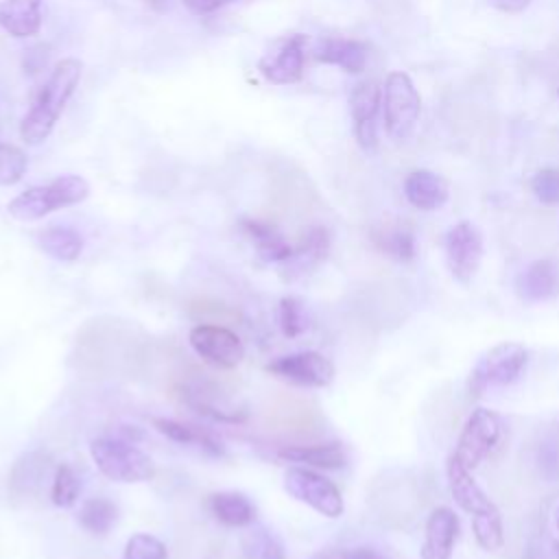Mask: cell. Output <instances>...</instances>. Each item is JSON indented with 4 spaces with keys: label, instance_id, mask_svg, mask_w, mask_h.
<instances>
[{
    "label": "cell",
    "instance_id": "1",
    "mask_svg": "<svg viewBox=\"0 0 559 559\" xmlns=\"http://www.w3.org/2000/svg\"><path fill=\"white\" fill-rule=\"evenodd\" d=\"M83 66L74 57L61 59L37 92L31 109L20 122V138L26 144H41L55 129L61 111L79 87Z\"/></svg>",
    "mask_w": 559,
    "mask_h": 559
},
{
    "label": "cell",
    "instance_id": "2",
    "mask_svg": "<svg viewBox=\"0 0 559 559\" xmlns=\"http://www.w3.org/2000/svg\"><path fill=\"white\" fill-rule=\"evenodd\" d=\"M90 197V183L81 175H59L44 186H31L7 205V212L22 223L39 221L50 212L76 205Z\"/></svg>",
    "mask_w": 559,
    "mask_h": 559
},
{
    "label": "cell",
    "instance_id": "3",
    "mask_svg": "<svg viewBox=\"0 0 559 559\" xmlns=\"http://www.w3.org/2000/svg\"><path fill=\"white\" fill-rule=\"evenodd\" d=\"M92 461L98 472L116 483H142L155 476V463L133 441L124 437H96L90 443Z\"/></svg>",
    "mask_w": 559,
    "mask_h": 559
},
{
    "label": "cell",
    "instance_id": "4",
    "mask_svg": "<svg viewBox=\"0 0 559 559\" xmlns=\"http://www.w3.org/2000/svg\"><path fill=\"white\" fill-rule=\"evenodd\" d=\"M528 352L522 343L504 341L487 349L469 373V391L483 395L485 391L513 384L526 369Z\"/></svg>",
    "mask_w": 559,
    "mask_h": 559
},
{
    "label": "cell",
    "instance_id": "5",
    "mask_svg": "<svg viewBox=\"0 0 559 559\" xmlns=\"http://www.w3.org/2000/svg\"><path fill=\"white\" fill-rule=\"evenodd\" d=\"M384 129L391 140H406L419 118L421 98L406 72H391L382 85Z\"/></svg>",
    "mask_w": 559,
    "mask_h": 559
},
{
    "label": "cell",
    "instance_id": "6",
    "mask_svg": "<svg viewBox=\"0 0 559 559\" xmlns=\"http://www.w3.org/2000/svg\"><path fill=\"white\" fill-rule=\"evenodd\" d=\"M500 437H502V419L493 411L478 406L472 411V415L463 424V430L459 435L452 456L463 467L474 472L496 450Z\"/></svg>",
    "mask_w": 559,
    "mask_h": 559
},
{
    "label": "cell",
    "instance_id": "7",
    "mask_svg": "<svg viewBox=\"0 0 559 559\" xmlns=\"http://www.w3.org/2000/svg\"><path fill=\"white\" fill-rule=\"evenodd\" d=\"M284 489L288 496L325 518H338L345 509L338 487L323 474L308 467H288L284 474Z\"/></svg>",
    "mask_w": 559,
    "mask_h": 559
},
{
    "label": "cell",
    "instance_id": "8",
    "mask_svg": "<svg viewBox=\"0 0 559 559\" xmlns=\"http://www.w3.org/2000/svg\"><path fill=\"white\" fill-rule=\"evenodd\" d=\"M192 349L218 369H234L245 358V345L236 332L214 323H199L188 336Z\"/></svg>",
    "mask_w": 559,
    "mask_h": 559
},
{
    "label": "cell",
    "instance_id": "9",
    "mask_svg": "<svg viewBox=\"0 0 559 559\" xmlns=\"http://www.w3.org/2000/svg\"><path fill=\"white\" fill-rule=\"evenodd\" d=\"M304 63H306V37L286 35L275 39L269 46V50L258 61V70L269 83L290 85L301 81Z\"/></svg>",
    "mask_w": 559,
    "mask_h": 559
},
{
    "label": "cell",
    "instance_id": "10",
    "mask_svg": "<svg viewBox=\"0 0 559 559\" xmlns=\"http://www.w3.org/2000/svg\"><path fill=\"white\" fill-rule=\"evenodd\" d=\"M483 260V236L469 221L452 225L445 234V264L452 277L469 284Z\"/></svg>",
    "mask_w": 559,
    "mask_h": 559
},
{
    "label": "cell",
    "instance_id": "11",
    "mask_svg": "<svg viewBox=\"0 0 559 559\" xmlns=\"http://www.w3.org/2000/svg\"><path fill=\"white\" fill-rule=\"evenodd\" d=\"M266 371L297 386L323 389L334 380V365L319 352H297L280 356L266 365Z\"/></svg>",
    "mask_w": 559,
    "mask_h": 559
},
{
    "label": "cell",
    "instance_id": "12",
    "mask_svg": "<svg viewBox=\"0 0 559 559\" xmlns=\"http://www.w3.org/2000/svg\"><path fill=\"white\" fill-rule=\"evenodd\" d=\"M382 105V87L378 81H362L354 85L349 94V114L354 122V138L358 146L367 153L376 151L378 146V131L376 120Z\"/></svg>",
    "mask_w": 559,
    "mask_h": 559
},
{
    "label": "cell",
    "instance_id": "13",
    "mask_svg": "<svg viewBox=\"0 0 559 559\" xmlns=\"http://www.w3.org/2000/svg\"><path fill=\"white\" fill-rule=\"evenodd\" d=\"M459 537V515L450 507H437L424 528L421 559H450Z\"/></svg>",
    "mask_w": 559,
    "mask_h": 559
},
{
    "label": "cell",
    "instance_id": "14",
    "mask_svg": "<svg viewBox=\"0 0 559 559\" xmlns=\"http://www.w3.org/2000/svg\"><path fill=\"white\" fill-rule=\"evenodd\" d=\"M445 474H448V487H450V493H452L454 502L463 511H467L472 518L485 515V513H491V511L498 509L493 504V500L474 480L472 472L467 467H463L454 456L448 459Z\"/></svg>",
    "mask_w": 559,
    "mask_h": 559
},
{
    "label": "cell",
    "instance_id": "15",
    "mask_svg": "<svg viewBox=\"0 0 559 559\" xmlns=\"http://www.w3.org/2000/svg\"><path fill=\"white\" fill-rule=\"evenodd\" d=\"M404 194L413 207L421 212H432L445 205L450 197V186L441 175L419 168L408 173L404 181Z\"/></svg>",
    "mask_w": 559,
    "mask_h": 559
},
{
    "label": "cell",
    "instance_id": "16",
    "mask_svg": "<svg viewBox=\"0 0 559 559\" xmlns=\"http://www.w3.org/2000/svg\"><path fill=\"white\" fill-rule=\"evenodd\" d=\"M367 46L358 39L325 37L314 48V59L328 66H336L349 74H358L367 66Z\"/></svg>",
    "mask_w": 559,
    "mask_h": 559
},
{
    "label": "cell",
    "instance_id": "17",
    "mask_svg": "<svg viewBox=\"0 0 559 559\" xmlns=\"http://www.w3.org/2000/svg\"><path fill=\"white\" fill-rule=\"evenodd\" d=\"M515 290L524 301H546L559 293V273L552 260L531 262L515 280Z\"/></svg>",
    "mask_w": 559,
    "mask_h": 559
},
{
    "label": "cell",
    "instance_id": "18",
    "mask_svg": "<svg viewBox=\"0 0 559 559\" xmlns=\"http://www.w3.org/2000/svg\"><path fill=\"white\" fill-rule=\"evenodd\" d=\"M240 229L253 242L258 255L264 262L284 264L290 258L293 245L282 236V231L275 225L264 223V221H255V218H242Z\"/></svg>",
    "mask_w": 559,
    "mask_h": 559
},
{
    "label": "cell",
    "instance_id": "19",
    "mask_svg": "<svg viewBox=\"0 0 559 559\" xmlns=\"http://www.w3.org/2000/svg\"><path fill=\"white\" fill-rule=\"evenodd\" d=\"M328 251H330L328 229L321 225H312L301 234L299 242L293 247V253L284 264L290 271V275H304L317 269L328 258Z\"/></svg>",
    "mask_w": 559,
    "mask_h": 559
},
{
    "label": "cell",
    "instance_id": "20",
    "mask_svg": "<svg viewBox=\"0 0 559 559\" xmlns=\"http://www.w3.org/2000/svg\"><path fill=\"white\" fill-rule=\"evenodd\" d=\"M0 28L11 37H33L41 28V0H0Z\"/></svg>",
    "mask_w": 559,
    "mask_h": 559
},
{
    "label": "cell",
    "instance_id": "21",
    "mask_svg": "<svg viewBox=\"0 0 559 559\" xmlns=\"http://www.w3.org/2000/svg\"><path fill=\"white\" fill-rule=\"evenodd\" d=\"M207 511L212 518L229 528H242L253 524L255 507L253 502L240 491H216L210 493L205 500Z\"/></svg>",
    "mask_w": 559,
    "mask_h": 559
},
{
    "label": "cell",
    "instance_id": "22",
    "mask_svg": "<svg viewBox=\"0 0 559 559\" xmlns=\"http://www.w3.org/2000/svg\"><path fill=\"white\" fill-rule=\"evenodd\" d=\"M277 456L293 463H306L321 469H341L347 465V452L338 441L314 445H282Z\"/></svg>",
    "mask_w": 559,
    "mask_h": 559
},
{
    "label": "cell",
    "instance_id": "23",
    "mask_svg": "<svg viewBox=\"0 0 559 559\" xmlns=\"http://www.w3.org/2000/svg\"><path fill=\"white\" fill-rule=\"evenodd\" d=\"M153 426L162 435H166L170 441H177V443H183V445H194V448H199L201 452H205L210 456H225L223 443L212 432H207L203 428L181 424V421H175V419H164V417H155Z\"/></svg>",
    "mask_w": 559,
    "mask_h": 559
},
{
    "label": "cell",
    "instance_id": "24",
    "mask_svg": "<svg viewBox=\"0 0 559 559\" xmlns=\"http://www.w3.org/2000/svg\"><path fill=\"white\" fill-rule=\"evenodd\" d=\"M371 240L378 251L397 262H411L417 251L413 229L402 223H384L376 227L371 231Z\"/></svg>",
    "mask_w": 559,
    "mask_h": 559
},
{
    "label": "cell",
    "instance_id": "25",
    "mask_svg": "<svg viewBox=\"0 0 559 559\" xmlns=\"http://www.w3.org/2000/svg\"><path fill=\"white\" fill-rule=\"evenodd\" d=\"M39 249L59 262H74L83 251V238L79 231L66 225H50L37 234Z\"/></svg>",
    "mask_w": 559,
    "mask_h": 559
},
{
    "label": "cell",
    "instance_id": "26",
    "mask_svg": "<svg viewBox=\"0 0 559 559\" xmlns=\"http://www.w3.org/2000/svg\"><path fill=\"white\" fill-rule=\"evenodd\" d=\"M48 469V459L41 456L39 452H28L24 454L11 469V491L15 496H31L39 491L44 485Z\"/></svg>",
    "mask_w": 559,
    "mask_h": 559
},
{
    "label": "cell",
    "instance_id": "27",
    "mask_svg": "<svg viewBox=\"0 0 559 559\" xmlns=\"http://www.w3.org/2000/svg\"><path fill=\"white\" fill-rule=\"evenodd\" d=\"M116 520L118 507L103 496L87 498L79 509V524L94 535H105L116 524Z\"/></svg>",
    "mask_w": 559,
    "mask_h": 559
},
{
    "label": "cell",
    "instance_id": "28",
    "mask_svg": "<svg viewBox=\"0 0 559 559\" xmlns=\"http://www.w3.org/2000/svg\"><path fill=\"white\" fill-rule=\"evenodd\" d=\"M245 559H284V548L264 526H251L240 539Z\"/></svg>",
    "mask_w": 559,
    "mask_h": 559
},
{
    "label": "cell",
    "instance_id": "29",
    "mask_svg": "<svg viewBox=\"0 0 559 559\" xmlns=\"http://www.w3.org/2000/svg\"><path fill=\"white\" fill-rule=\"evenodd\" d=\"M79 493H81L79 474L66 463L57 465V469L52 474V483H50V502L59 509H70L76 504Z\"/></svg>",
    "mask_w": 559,
    "mask_h": 559
},
{
    "label": "cell",
    "instance_id": "30",
    "mask_svg": "<svg viewBox=\"0 0 559 559\" xmlns=\"http://www.w3.org/2000/svg\"><path fill=\"white\" fill-rule=\"evenodd\" d=\"M277 321L284 332V336L295 338L306 332L308 328V317L304 310V304L297 297H282L280 308H277Z\"/></svg>",
    "mask_w": 559,
    "mask_h": 559
},
{
    "label": "cell",
    "instance_id": "31",
    "mask_svg": "<svg viewBox=\"0 0 559 559\" xmlns=\"http://www.w3.org/2000/svg\"><path fill=\"white\" fill-rule=\"evenodd\" d=\"M122 559H168V550L155 535L135 533L127 539Z\"/></svg>",
    "mask_w": 559,
    "mask_h": 559
},
{
    "label": "cell",
    "instance_id": "32",
    "mask_svg": "<svg viewBox=\"0 0 559 559\" xmlns=\"http://www.w3.org/2000/svg\"><path fill=\"white\" fill-rule=\"evenodd\" d=\"M28 159L22 148L0 142V186L17 183L26 173Z\"/></svg>",
    "mask_w": 559,
    "mask_h": 559
},
{
    "label": "cell",
    "instance_id": "33",
    "mask_svg": "<svg viewBox=\"0 0 559 559\" xmlns=\"http://www.w3.org/2000/svg\"><path fill=\"white\" fill-rule=\"evenodd\" d=\"M535 199L544 205H559V168H542L531 179Z\"/></svg>",
    "mask_w": 559,
    "mask_h": 559
},
{
    "label": "cell",
    "instance_id": "34",
    "mask_svg": "<svg viewBox=\"0 0 559 559\" xmlns=\"http://www.w3.org/2000/svg\"><path fill=\"white\" fill-rule=\"evenodd\" d=\"M336 559H386L380 550L369 548V546H356V548H347L334 555Z\"/></svg>",
    "mask_w": 559,
    "mask_h": 559
},
{
    "label": "cell",
    "instance_id": "35",
    "mask_svg": "<svg viewBox=\"0 0 559 559\" xmlns=\"http://www.w3.org/2000/svg\"><path fill=\"white\" fill-rule=\"evenodd\" d=\"M194 13H212L225 4H231L236 0H183Z\"/></svg>",
    "mask_w": 559,
    "mask_h": 559
},
{
    "label": "cell",
    "instance_id": "36",
    "mask_svg": "<svg viewBox=\"0 0 559 559\" xmlns=\"http://www.w3.org/2000/svg\"><path fill=\"white\" fill-rule=\"evenodd\" d=\"M487 2L493 9L504 11V13H520V11H524L531 4V0H487Z\"/></svg>",
    "mask_w": 559,
    "mask_h": 559
},
{
    "label": "cell",
    "instance_id": "37",
    "mask_svg": "<svg viewBox=\"0 0 559 559\" xmlns=\"http://www.w3.org/2000/svg\"><path fill=\"white\" fill-rule=\"evenodd\" d=\"M522 559H546L544 555H542V550H537V548H528L526 552H524V557Z\"/></svg>",
    "mask_w": 559,
    "mask_h": 559
},
{
    "label": "cell",
    "instance_id": "38",
    "mask_svg": "<svg viewBox=\"0 0 559 559\" xmlns=\"http://www.w3.org/2000/svg\"><path fill=\"white\" fill-rule=\"evenodd\" d=\"M555 524H557V528H559V504H557V509H555Z\"/></svg>",
    "mask_w": 559,
    "mask_h": 559
},
{
    "label": "cell",
    "instance_id": "39",
    "mask_svg": "<svg viewBox=\"0 0 559 559\" xmlns=\"http://www.w3.org/2000/svg\"><path fill=\"white\" fill-rule=\"evenodd\" d=\"M314 559H336L334 555H319V557H314Z\"/></svg>",
    "mask_w": 559,
    "mask_h": 559
}]
</instances>
